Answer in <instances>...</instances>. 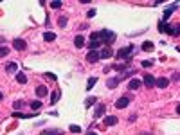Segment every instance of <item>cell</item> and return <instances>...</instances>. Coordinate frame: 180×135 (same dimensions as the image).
I'll list each match as a JSON object with an SVG mask.
<instances>
[{
    "label": "cell",
    "instance_id": "obj_25",
    "mask_svg": "<svg viewBox=\"0 0 180 135\" xmlns=\"http://www.w3.org/2000/svg\"><path fill=\"white\" fill-rule=\"evenodd\" d=\"M42 135H59V130H49V132H42Z\"/></svg>",
    "mask_w": 180,
    "mask_h": 135
},
{
    "label": "cell",
    "instance_id": "obj_36",
    "mask_svg": "<svg viewBox=\"0 0 180 135\" xmlns=\"http://www.w3.org/2000/svg\"><path fill=\"white\" fill-rule=\"evenodd\" d=\"M177 114L180 115V105H178V106H177Z\"/></svg>",
    "mask_w": 180,
    "mask_h": 135
},
{
    "label": "cell",
    "instance_id": "obj_32",
    "mask_svg": "<svg viewBox=\"0 0 180 135\" xmlns=\"http://www.w3.org/2000/svg\"><path fill=\"white\" fill-rule=\"evenodd\" d=\"M114 69H115V70H124V69H126V65H114Z\"/></svg>",
    "mask_w": 180,
    "mask_h": 135
},
{
    "label": "cell",
    "instance_id": "obj_4",
    "mask_svg": "<svg viewBox=\"0 0 180 135\" xmlns=\"http://www.w3.org/2000/svg\"><path fill=\"white\" fill-rule=\"evenodd\" d=\"M128 105H130V97H126V96H124V97H119V99L115 101V106L121 108V110L122 108H126Z\"/></svg>",
    "mask_w": 180,
    "mask_h": 135
},
{
    "label": "cell",
    "instance_id": "obj_18",
    "mask_svg": "<svg viewBox=\"0 0 180 135\" xmlns=\"http://www.w3.org/2000/svg\"><path fill=\"white\" fill-rule=\"evenodd\" d=\"M16 81H18L20 85H23V83H27V76H25V74H16Z\"/></svg>",
    "mask_w": 180,
    "mask_h": 135
},
{
    "label": "cell",
    "instance_id": "obj_17",
    "mask_svg": "<svg viewBox=\"0 0 180 135\" xmlns=\"http://www.w3.org/2000/svg\"><path fill=\"white\" fill-rule=\"evenodd\" d=\"M153 49H155V47H153V43L151 42H144L142 43V50H146V52H151Z\"/></svg>",
    "mask_w": 180,
    "mask_h": 135
},
{
    "label": "cell",
    "instance_id": "obj_10",
    "mask_svg": "<svg viewBox=\"0 0 180 135\" xmlns=\"http://www.w3.org/2000/svg\"><path fill=\"white\" fill-rule=\"evenodd\" d=\"M74 45H76L78 49H81V47L85 45V38H83V36H81V34H78V36H76V38H74Z\"/></svg>",
    "mask_w": 180,
    "mask_h": 135
},
{
    "label": "cell",
    "instance_id": "obj_27",
    "mask_svg": "<svg viewBox=\"0 0 180 135\" xmlns=\"http://www.w3.org/2000/svg\"><path fill=\"white\" fill-rule=\"evenodd\" d=\"M50 7H52V9H58V7H61V2H59V0H54V2H50Z\"/></svg>",
    "mask_w": 180,
    "mask_h": 135
},
{
    "label": "cell",
    "instance_id": "obj_38",
    "mask_svg": "<svg viewBox=\"0 0 180 135\" xmlns=\"http://www.w3.org/2000/svg\"><path fill=\"white\" fill-rule=\"evenodd\" d=\"M141 135H150V133H141Z\"/></svg>",
    "mask_w": 180,
    "mask_h": 135
},
{
    "label": "cell",
    "instance_id": "obj_12",
    "mask_svg": "<svg viewBox=\"0 0 180 135\" xmlns=\"http://www.w3.org/2000/svg\"><path fill=\"white\" fill-rule=\"evenodd\" d=\"M155 85H157L158 88H166V86L169 85V79H166V78H158Z\"/></svg>",
    "mask_w": 180,
    "mask_h": 135
},
{
    "label": "cell",
    "instance_id": "obj_11",
    "mask_svg": "<svg viewBox=\"0 0 180 135\" xmlns=\"http://www.w3.org/2000/svg\"><path fill=\"white\" fill-rule=\"evenodd\" d=\"M117 121H119V119H117L115 115H108L106 119H105V124H106V126H114V124H117Z\"/></svg>",
    "mask_w": 180,
    "mask_h": 135
},
{
    "label": "cell",
    "instance_id": "obj_34",
    "mask_svg": "<svg viewBox=\"0 0 180 135\" xmlns=\"http://www.w3.org/2000/svg\"><path fill=\"white\" fill-rule=\"evenodd\" d=\"M151 65H153L151 61H142V67H151Z\"/></svg>",
    "mask_w": 180,
    "mask_h": 135
},
{
    "label": "cell",
    "instance_id": "obj_23",
    "mask_svg": "<svg viewBox=\"0 0 180 135\" xmlns=\"http://www.w3.org/2000/svg\"><path fill=\"white\" fill-rule=\"evenodd\" d=\"M167 27L169 25H166V22H158V31L160 33H167Z\"/></svg>",
    "mask_w": 180,
    "mask_h": 135
},
{
    "label": "cell",
    "instance_id": "obj_26",
    "mask_svg": "<svg viewBox=\"0 0 180 135\" xmlns=\"http://www.w3.org/2000/svg\"><path fill=\"white\" fill-rule=\"evenodd\" d=\"M7 54H9V49H7V47H0V58L7 56Z\"/></svg>",
    "mask_w": 180,
    "mask_h": 135
},
{
    "label": "cell",
    "instance_id": "obj_33",
    "mask_svg": "<svg viewBox=\"0 0 180 135\" xmlns=\"http://www.w3.org/2000/svg\"><path fill=\"white\" fill-rule=\"evenodd\" d=\"M92 16H95V9H90L88 14H86V18H92Z\"/></svg>",
    "mask_w": 180,
    "mask_h": 135
},
{
    "label": "cell",
    "instance_id": "obj_2",
    "mask_svg": "<svg viewBox=\"0 0 180 135\" xmlns=\"http://www.w3.org/2000/svg\"><path fill=\"white\" fill-rule=\"evenodd\" d=\"M133 52V45H128V47H122V49H119L117 50V58H126V56H130Z\"/></svg>",
    "mask_w": 180,
    "mask_h": 135
},
{
    "label": "cell",
    "instance_id": "obj_28",
    "mask_svg": "<svg viewBox=\"0 0 180 135\" xmlns=\"http://www.w3.org/2000/svg\"><path fill=\"white\" fill-rule=\"evenodd\" d=\"M23 105H25L23 101H16V103H14L13 106H14V110H18V108H22V106H23Z\"/></svg>",
    "mask_w": 180,
    "mask_h": 135
},
{
    "label": "cell",
    "instance_id": "obj_15",
    "mask_svg": "<svg viewBox=\"0 0 180 135\" xmlns=\"http://www.w3.org/2000/svg\"><path fill=\"white\" fill-rule=\"evenodd\" d=\"M119 85V78H110L106 81V86L108 88H115V86Z\"/></svg>",
    "mask_w": 180,
    "mask_h": 135
},
{
    "label": "cell",
    "instance_id": "obj_13",
    "mask_svg": "<svg viewBox=\"0 0 180 135\" xmlns=\"http://www.w3.org/2000/svg\"><path fill=\"white\" fill-rule=\"evenodd\" d=\"M105 110H106V106H105V105H99V106L95 108V114H94V117H95V119H99L101 115L105 114Z\"/></svg>",
    "mask_w": 180,
    "mask_h": 135
},
{
    "label": "cell",
    "instance_id": "obj_6",
    "mask_svg": "<svg viewBox=\"0 0 180 135\" xmlns=\"http://www.w3.org/2000/svg\"><path fill=\"white\" fill-rule=\"evenodd\" d=\"M47 94H49V90H47V86H45V85L36 86V96H38V97H45Z\"/></svg>",
    "mask_w": 180,
    "mask_h": 135
},
{
    "label": "cell",
    "instance_id": "obj_3",
    "mask_svg": "<svg viewBox=\"0 0 180 135\" xmlns=\"http://www.w3.org/2000/svg\"><path fill=\"white\" fill-rule=\"evenodd\" d=\"M86 60H88L90 63H97V61L101 60V58H99V52H97V50H90V52L86 54Z\"/></svg>",
    "mask_w": 180,
    "mask_h": 135
},
{
    "label": "cell",
    "instance_id": "obj_19",
    "mask_svg": "<svg viewBox=\"0 0 180 135\" xmlns=\"http://www.w3.org/2000/svg\"><path fill=\"white\" fill-rule=\"evenodd\" d=\"M95 83H97V78H90L88 79V83H86V90H92Z\"/></svg>",
    "mask_w": 180,
    "mask_h": 135
},
{
    "label": "cell",
    "instance_id": "obj_16",
    "mask_svg": "<svg viewBox=\"0 0 180 135\" xmlns=\"http://www.w3.org/2000/svg\"><path fill=\"white\" fill-rule=\"evenodd\" d=\"M6 70L9 72V74H14V72L18 70V65H16V63H7L6 65Z\"/></svg>",
    "mask_w": 180,
    "mask_h": 135
},
{
    "label": "cell",
    "instance_id": "obj_5",
    "mask_svg": "<svg viewBox=\"0 0 180 135\" xmlns=\"http://www.w3.org/2000/svg\"><path fill=\"white\" fill-rule=\"evenodd\" d=\"M13 47H14L16 50H25V47H27V43L23 42V40H20V38H16V40L13 42Z\"/></svg>",
    "mask_w": 180,
    "mask_h": 135
},
{
    "label": "cell",
    "instance_id": "obj_29",
    "mask_svg": "<svg viewBox=\"0 0 180 135\" xmlns=\"http://www.w3.org/2000/svg\"><path fill=\"white\" fill-rule=\"evenodd\" d=\"M13 117H16V119H25V117H27V115L20 114V112H14V114H13Z\"/></svg>",
    "mask_w": 180,
    "mask_h": 135
},
{
    "label": "cell",
    "instance_id": "obj_35",
    "mask_svg": "<svg viewBox=\"0 0 180 135\" xmlns=\"http://www.w3.org/2000/svg\"><path fill=\"white\" fill-rule=\"evenodd\" d=\"M85 135H97V133H95V132H86Z\"/></svg>",
    "mask_w": 180,
    "mask_h": 135
},
{
    "label": "cell",
    "instance_id": "obj_21",
    "mask_svg": "<svg viewBox=\"0 0 180 135\" xmlns=\"http://www.w3.org/2000/svg\"><path fill=\"white\" fill-rule=\"evenodd\" d=\"M99 45H101V42H99V40H90V43H88V47H90L92 50H95L97 47H99Z\"/></svg>",
    "mask_w": 180,
    "mask_h": 135
},
{
    "label": "cell",
    "instance_id": "obj_1",
    "mask_svg": "<svg viewBox=\"0 0 180 135\" xmlns=\"http://www.w3.org/2000/svg\"><path fill=\"white\" fill-rule=\"evenodd\" d=\"M90 38H92V40H101V42H105V43H112L115 40V33L105 29V31H99V33H92Z\"/></svg>",
    "mask_w": 180,
    "mask_h": 135
},
{
    "label": "cell",
    "instance_id": "obj_30",
    "mask_svg": "<svg viewBox=\"0 0 180 135\" xmlns=\"http://www.w3.org/2000/svg\"><path fill=\"white\" fill-rule=\"evenodd\" d=\"M70 132H72V133H78V132H81V128H79V126H76V124H74V126L70 124Z\"/></svg>",
    "mask_w": 180,
    "mask_h": 135
},
{
    "label": "cell",
    "instance_id": "obj_24",
    "mask_svg": "<svg viewBox=\"0 0 180 135\" xmlns=\"http://www.w3.org/2000/svg\"><path fill=\"white\" fill-rule=\"evenodd\" d=\"M94 103H95V97H88V99L85 101V106H86V108H90Z\"/></svg>",
    "mask_w": 180,
    "mask_h": 135
},
{
    "label": "cell",
    "instance_id": "obj_14",
    "mask_svg": "<svg viewBox=\"0 0 180 135\" xmlns=\"http://www.w3.org/2000/svg\"><path fill=\"white\" fill-rule=\"evenodd\" d=\"M43 40H45V42H54V40H56V33H50V31H47V33L43 34Z\"/></svg>",
    "mask_w": 180,
    "mask_h": 135
},
{
    "label": "cell",
    "instance_id": "obj_37",
    "mask_svg": "<svg viewBox=\"0 0 180 135\" xmlns=\"http://www.w3.org/2000/svg\"><path fill=\"white\" fill-rule=\"evenodd\" d=\"M2 97H4V96H2V92H0V101H2Z\"/></svg>",
    "mask_w": 180,
    "mask_h": 135
},
{
    "label": "cell",
    "instance_id": "obj_9",
    "mask_svg": "<svg viewBox=\"0 0 180 135\" xmlns=\"http://www.w3.org/2000/svg\"><path fill=\"white\" fill-rule=\"evenodd\" d=\"M112 54H114V52H112V49H110V47H105V49L99 52V58H101V60H105V58H110Z\"/></svg>",
    "mask_w": 180,
    "mask_h": 135
},
{
    "label": "cell",
    "instance_id": "obj_7",
    "mask_svg": "<svg viewBox=\"0 0 180 135\" xmlns=\"http://www.w3.org/2000/svg\"><path fill=\"white\" fill-rule=\"evenodd\" d=\"M141 85H142L141 79H131V81L128 83V88L130 90H137V88H141Z\"/></svg>",
    "mask_w": 180,
    "mask_h": 135
},
{
    "label": "cell",
    "instance_id": "obj_20",
    "mask_svg": "<svg viewBox=\"0 0 180 135\" xmlns=\"http://www.w3.org/2000/svg\"><path fill=\"white\" fill-rule=\"evenodd\" d=\"M58 99H59V90H56V92H52V96H50V103L52 105H56Z\"/></svg>",
    "mask_w": 180,
    "mask_h": 135
},
{
    "label": "cell",
    "instance_id": "obj_22",
    "mask_svg": "<svg viewBox=\"0 0 180 135\" xmlns=\"http://www.w3.org/2000/svg\"><path fill=\"white\" fill-rule=\"evenodd\" d=\"M31 108H33V110H40V108H42V101L40 99L33 101V103H31Z\"/></svg>",
    "mask_w": 180,
    "mask_h": 135
},
{
    "label": "cell",
    "instance_id": "obj_8",
    "mask_svg": "<svg viewBox=\"0 0 180 135\" xmlns=\"http://www.w3.org/2000/svg\"><path fill=\"white\" fill-rule=\"evenodd\" d=\"M144 83H146L148 86H155V83H157V79L153 78L151 74H146V76H144Z\"/></svg>",
    "mask_w": 180,
    "mask_h": 135
},
{
    "label": "cell",
    "instance_id": "obj_31",
    "mask_svg": "<svg viewBox=\"0 0 180 135\" xmlns=\"http://www.w3.org/2000/svg\"><path fill=\"white\" fill-rule=\"evenodd\" d=\"M59 25H61V27L67 25V16H61V18H59Z\"/></svg>",
    "mask_w": 180,
    "mask_h": 135
}]
</instances>
